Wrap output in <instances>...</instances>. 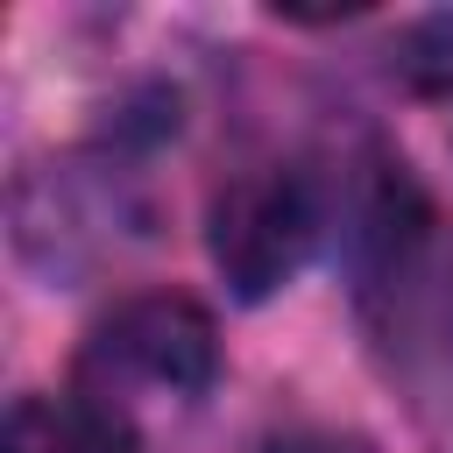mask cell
<instances>
[{
	"label": "cell",
	"mask_w": 453,
	"mask_h": 453,
	"mask_svg": "<svg viewBox=\"0 0 453 453\" xmlns=\"http://www.w3.org/2000/svg\"><path fill=\"white\" fill-rule=\"evenodd\" d=\"M340 255L368 361L411 411H453V226L389 142H368L347 163Z\"/></svg>",
	"instance_id": "1"
},
{
	"label": "cell",
	"mask_w": 453,
	"mask_h": 453,
	"mask_svg": "<svg viewBox=\"0 0 453 453\" xmlns=\"http://www.w3.org/2000/svg\"><path fill=\"white\" fill-rule=\"evenodd\" d=\"M14 255L42 283H85L113 262H127L156 234V205L142 191V170L127 149H71L50 163H28L7 191Z\"/></svg>",
	"instance_id": "2"
},
{
	"label": "cell",
	"mask_w": 453,
	"mask_h": 453,
	"mask_svg": "<svg viewBox=\"0 0 453 453\" xmlns=\"http://www.w3.org/2000/svg\"><path fill=\"white\" fill-rule=\"evenodd\" d=\"M326 184L319 170L304 163H255V170H234L212 205H205V255L219 269V283L241 297V304H262L276 297L304 255L319 248L326 234Z\"/></svg>",
	"instance_id": "3"
},
{
	"label": "cell",
	"mask_w": 453,
	"mask_h": 453,
	"mask_svg": "<svg viewBox=\"0 0 453 453\" xmlns=\"http://www.w3.org/2000/svg\"><path fill=\"white\" fill-rule=\"evenodd\" d=\"M78 382L113 403H127V389L205 396L219 382V326L191 290H134L85 333Z\"/></svg>",
	"instance_id": "4"
},
{
	"label": "cell",
	"mask_w": 453,
	"mask_h": 453,
	"mask_svg": "<svg viewBox=\"0 0 453 453\" xmlns=\"http://www.w3.org/2000/svg\"><path fill=\"white\" fill-rule=\"evenodd\" d=\"M0 453H134V425H127V403L71 382L57 396H14L7 411V432H0Z\"/></svg>",
	"instance_id": "5"
},
{
	"label": "cell",
	"mask_w": 453,
	"mask_h": 453,
	"mask_svg": "<svg viewBox=\"0 0 453 453\" xmlns=\"http://www.w3.org/2000/svg\"><path fill=\"white\" fill-rule=\"evenodd\" d=\"M389 71L418 99H453V14H418L389 42Z\"/></svg>",
	"instance_id": "6"
},
{
	"label": "cell",
	"mask_w": 453,
	"mask_h": 453,
	"mask_svg": "<svg viewBox=\"0 0 453 453\" xmlns=\"http://www.w3.org/2000/svg\"><path fill=\"white\" fill-rule=\"evenodd\" d=\"M255 453H375L368 439L354 432H326V425H290V432H269Z\"/></svg>",
	"instance_id": "7"
}]
</instances>
